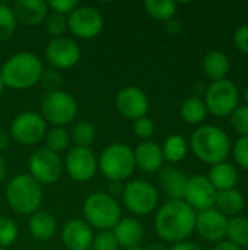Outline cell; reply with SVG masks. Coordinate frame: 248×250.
<instances>
[{
	"label": "cell",
	"mask_w": 248,
	"mask_h": 250,
	"mask_svg": "<svg viewBox=\"0 0 248 250\" xmlns=\"http://www.w3.org/2000/svg\"><path fill=\"white\" fill-rule=\"evenodd\" d=\"M196 215L184 201H168L155 215V230L165 242L174 245L184 242L196 229Z\"/></svg>",
	"instance_id": "cell-1"
},
{
	"label": "cell",
	"mask_w": 248,
	"mask_h": 250,
	"mask_svg": "<svg viewBox=\"0 0 248 250\" xmlns=\"http://www.w3.org/2000/svg\"><path fill=\"white\" fill-rule=\"evenodd\" d=\"M42 70L44 64L37 54L31 51H20L4 62L0 76L6 88L29 89L39 82Z\"/></svg>",
	"instance_id": "cell-2"
},
{
	"label": "cell",
	"mask_w": 248,
	"mask_h": 250,
	"mask_svg": "<svg viewBox=\"0 0 248 250\" xmlns=\"http://www.w3.org/2000/svg\"><path fill=\"white\" fill-rule=\"evenodd\" d=\"M194 155L210 166L224 163L231 152V141L225 130L218 126L206 125L194 130L190 139Z\"/></svg>",
	"instance_id": "cell-3"
},
{
	"label": "cell",
	"mask_w": 248,
	"mask_h": 250,
	"mask_svg": "<svg viewBox=\"0 0 248 250\" xmlns=\"http://www.w3.org/2000/svg\"><path fill=\"white\" fill-rule=\"evenodd\" d=\"M6 201L13 212L32 215L42 201L41 185L29 174H18L6 186Z\"/></svg>",
	"instance_id": "cell-4"
},
{
	"label": "cell",
	"mask_w": 248,
	"mask_h": 250,
	"mask_svg": "<svg viewBox=\"0 0 248 250\" xmlns=\"http://www.w3.org/2000/svg\"><path fill=\"white\" fill-rule=\"evenodd\" d=\"M83 215L91 227H95L99 231L113 230L121 220V208L117 199L111 198L108 193L95 192L85 199Z\"/></svg>",
	"instance_id": "cell-5"
},
{
	"label": "cell",
	"mask_w": 248,
	"mask_h": 250,
	"mask_svg": "<svg viewBox=\"0 0 248 250\" xmlns=\"http://www.w3.org/2000/svg\"><path fill=\"white\" fill-rule=\"evenodd\" d=\"M98 168L110 182L129 179L136 168L133 149L126 144H111L102 151L98 160Z\"/></svg>",
	"instance_id": "cell-6"
},
{
	"label": "cell",
	"mask_w": 248,
	"mask_h": 250,
	"mask_svg": "<svg viewBox=\"0 0 248 250\" xmlns=\"http://www.w3.org/2000/svg\"><path fill=\"white\" fill-rule=\"evenodd\" d=\"M77 114L76 100L66 91L47 92L41 101V116L53 127H63L73 122Z\"/></svg>",
	"instance_id": "cell-7"
},
{
	"label": "cell",
	"mask_w": 248,
	"mask_h": 250,
	"mask_svg": "<svg viewBox=\"0 0 248 250\" xmlns=\"http://www.w3.org/2000/svg\"><path fill=\"white\" fill-rule=\"evenodd\" d=\"M203 103L206 110L213 116L227 117L231 116L232 111L240 105V91L229 79L212 82L205 94Z\"/></svg>",
	"instance_id": "cell-8"
},
{
	"label": "cell",
	"mask_w": 248,
	"mask_h": 250,
	"mask_svg": "<svg viewBox=\"0 0 248 250\" xmlns=\"http://www.w3.org/2000/svg\"><path fill=\"white\" fill-rule=\"evenodd\" d=\"M123 201L126 208L134 215H149L155 211L158 205V190L156 188L143 179L132 180L124 186Z\"/></svg>",
	"instance_id": "cell-9"
},
{
	"label": "cell",
	"mask_w": 248,
	"mask_h": 250,
	"mask_svg": "<svg viewBox=\"0 0 248 250\" xmlns=\"http://www.w3.org/2000/svg\"><path fill=\"white\" fill-rule=\"evenodd\" d=\"M47 123L39 113L23 111L19 113L10 123V136L20 145L32 146L44 141Z\"/></svg>",
	"instance_id": "cell-10"
},
{
	"label": "cell",
	"mask_w": 248,
	"mask_h": 250,
	"mask_svg": "<svg viewBox=\"0 0 248 250\" xmlns=\"http://www.w3.org/2000/svg\"><path fill=\"white\" fill-rule=\"evenodd\" d=\"M29 176L35 179L39 185L56 183L63 173V163L58 154L39 148L29 157Z\"/></svg>",
	"instance_id": "cell-11"
},
{
	"label": "cell",
	"mask_w": 248,
	"mask_h": 250,
	"mask_svg": "<svg viewBox=\"0 0 248 250\" xmlns=\"http://www.w3.org/2000/svg\"><path fill=\"white\" fill-rule=\"evenodd\" d=\"M104 28L102 15L92 6H77L67 16V29L77 38L91 40L101 34Z\"/></svg>",
	"instance_id": "cell-12"
},
{
	"label": "cell",
	"mask_w": 248,
	"mask_h": 250,
	"mask_svg": "<svg viewBox=\"0 0 248 250\" xmlns=\"http://www.w3.org/2000/svg\"><path fill=\"white\" fill-rule=\"evenodd\" d=\"M66 167L67 174L79 183H85L94 179L98 171V160L91 148H72L63 164Z\"/></svg>",
	"instance_id": "cell-13"
},
{
	"label": "cell",
	"mask_w": 248,
	"mask_h": 250,
	"mask_svg": "<svg viewBox=\"0 0 248 250\" xmlns=\"http://www.w3.org/2000/svg\"><path fill=\"white\" fill-rule=\"evenodd\" d=\"M216 189L203 174H194L187 179L183 201L194 211H206L213 208L216 202Z\"/></svg>",
	"instance_id": "cell-14"
},
{
	"label": "cell",
	"mask_w": 248,
	"mask_h": 250,
	"mask_svg": "<svg viewBox=\"0 0 248 250\" xmlns=\"http://www.w3.org/2000/svg\"><path fill=\"white\" fill-rule=\"evenodd\" d=\"M45 59L57 70L70 69L79 62L80 48L72 38H53L45 47Z\"/></svg>",
	"instance_id": "cell-15"
},
{
	"label": "cell",
	"mask_w": 248,
	"mask_h": 250,
	"mask_svg": "<svg viewBox=\"0 0 248 250\" xmlns=\"http://www.w3.org/2000/svg\"><path fill=\"white\" fill-rule=\"evenodd\" d=\"M115 107L118 113L129 120L146 117L149 110V100L146 94L137 86H124L115 97Z\"/></svg>",
	"instance_id": "cell-16"
},
{
	"label": "cell",
	"mask_w": 248,
	"mask_h": 250,
	"mask_svg": "<svg viewBox=\"0 0 248 250\" xmlns=\"http://www.w3.org/2000/svg\"><path fill=\"white\" fill-rule=\"evenodd\" d=\"M228 218L216 208L202 211L196 215V230L208 242H221L227 236Z\"/></svg>",
	"instance_id": "cell-17"
},
{
	"label": "cell",
	"mask_w": 248,
	"mask_h": 250,
	"mask_svg": "<svg viewBox=\"0 0 248 250\" xmlns=\"http://www.w3.org/2000/svg\"><path fill=\"white\" fill-rule=\"evenodd\" d=\"M63 245L69 250H89L92 246L94 233L91 226L83 220H70L61 231Z\"/></svg>",
	"instance_id": "cell-18"
},
{
	"label": "cell",
	"mask_w": 248,
	"mask_h": 250,
	"mask_svg": "<svg viewBox=\"0 0 248 250\" xmlns=\"http://www.w3.org/2000/svg\"><path fill=\"white\" fill-rule=\"evenodd\" d=\"M12 9L16 21L25 26L44 23L48 16V4L44 0H18Z\"/></svg>",
	"instance_id": "cell-19"
},
{
	"label": "cell",
	"mask_w": 248,
	"mask_h": 250,
	"mask_svg": "<svg viewBox=\"0 0 248 250\" xmlns=\"http://www.w3.org/2000/svg\"><path fill=\"white\" fill-rule=\"evenodd\" d=\"M134 154V163L136 167L143 170L145 173H155L159 171L164 166V155L162 149L158 144L152 141H143L140 142L136 149L133 151Z\"/></svg>",
	"instance_id": "cell-20"
},
{
	"label": "cell",
	"mask_w": 248,
	"mask_h": 250,
	"mask_svg": "<svg viewBox=\"0 0 248 250\" xmlns=\"http://www.w3.org/2000/svg\"><path fill=\"white\" fill-rule=\"evenodd\" d=\"M111 231L115 236L118 246L126 250L137 248L142 243L145 234L142 224L136 218H121Z\"/></svg>",
	"instance_id": "cell-21"
},
{
	"label": "cell",
	"mask_w": 248,
	"mask_h": 250,
	"mask_svg": "<svg viewBox=\"0 0 248 250\" xmlns=\"http://www.w3.org/2000/svg\"><path fill=\"white\" fill-rule=\"evenodd\" d=\"M187 179L181 170L174 167H162L159 173V183L170 201H183Z\"/></svg>",
	"instance_id": "cell-22"
},
{
	"label": "cell",
	"mask_w": 248,
	"mask_h": 250,
	"mask_svg": "<svg viewBox=\"0 0 248 250\" xmlns=\"http://www.w3.org/2000/svg\"><path fill=\"white\" fill-rule=\"evenodd\" d=\"M202 67H203L205 75L210 81L218 82V81L227 79V75L229 73V69H231V62H229V57L224 51L213 50V51H209L203 57Z\"/></svg>",
	"instance_id": "cell-23"
},
{
	"label": "cell",
	"mask_w": 248,
	"mask_h": 250,
	"mask_svg": "<svg viewBox=\"0 0 248 250\" xmlns=\"http://www.w3.org/2000/svg\"><path fill=\"white\" fill-rule=\"evenodd\" d=\"M28 229L31 236L35 240L39 242H45L48 239H51L56 231H57V221L56 218L45 211H37L31 215L29 221H28Z\"/></svg>",
	"instance_id": "cell-24"
},
{
	"label": "cell",
	"mask_w": 248,
	"mask_h": 250,
	"mask_svg": "<svg viewBox=\"0 0 248 250\" xmlns=\"http://www.w3.org/2000/svg\"><path fill=\"white\" fill-rule=\"evenodd\" d=\"M208 179L212 183V186L216 189V192L231 190L235 189L238 183V171L232 164L224 161L216 166H212Z\"/></svg>",
	"instance_id": "cell-25"
},
{
	"label": "cell",
	"mask_w": 248,
	"mask_h": 250,
	"mask_svg": "<svg viewBox=\"0 0 248 250\" xmlns=\"http://www.w3.org/2000/svg\"><path fill=\"white\" fill-rule=\"evenodd\" d=\"M215 205L218 207L216 209L219 212H222L225 217L234 218L243 212V209L246 207V199L241 192H238L237 189H231V190L218 192Z\"/></svg>",
	"instance_id": "cell-26"
},
{
	"label": "cell",
	"mask_w": 248,
	"mask_h": 250,
	"mask_svg": "<svg viewBox=\"0 0 248 250\" xmlns=\"http://www.w3.org/2000/svg\"><path fill=\"white\" fill-rule=\"evenodd\" d=\"M228 242H231L232 245L241 248L248 246V218L238 215L234 217L228 221V227H227V236Z\"/></svg>",
	"instance_id": "cell-27"
},
{
	"label": "cell",
	"mask_w": 248,
	"mask_h": 250,
	"mask_svg": "<svg viewBox=\"0 0 248 250\" xmlns=\"http://www.w3.org/2000/svg\"><path fill=\"white\" fill-rule=\"evenodd\" d=\"M164 160L170 163H180L187 155V142L181 135H171L161 146Z\"/></svg>",
	"instance_id": "cell-28"
},
{
	"label": "cell",
	"mask_w": 248,
	"mask_h": 250,
	"mask_svg": "<svg viewBox=\"0 0 248 250\" xmlns=\"http://www.w3.org/2000/svg\"><path fill=\"white\" fill-rule=\"evenodd\" d=\"M143 6L151 18L164 22L172 19L177 12V3L172 0H146Z\"/></svg>",
	"instance_id": "cell-29"
},
{
	"label": "cell",
	"mask_w": 248,
	"mask_h": 250,
	"mask_svg": "<svg viewBox=\"0 0 248 250\" xmlns=\"http://www.w3.org/2000/svg\"><path fill=\"white\" fill-rule=\"evenodd\" d=\"M181 117L186 123L189 125H199L205 120L206 117V105L200 98H187L183 104H181Z\"/></svg>",
	"instance_id": "cell-30"
},
{
	"label": "cell",
	"mask_w": 248,
	"mask_h": 250,
	"mask_svg": "<svg viewBox=\"0 0 248 250\" xmlns=\"http://www.w3.org/2000/svg\"><path fill=\"white\" fill-rule=\"evenodd\" d=\"M70 133L69 130H66L64 127H51L45 132L44 136V142L47 149L58 154V152H64L69 145H70Z\"/></svg>",
	"instance_id": "cell-31"
},
{
	"label": "cell",
	"mask_w": 248,
	"mask_h": 250,
	"mask_svg": "<svg viewBox=\"0 0 248 250\" xmlns=\"http://www.w3.org/2000/svg\"><path fill=\"white\" fill-rule=\"evenodd\" d=\"M95 136H96L95 126L85 120L76 123L72 127V133H70V139L73 141L75 146L79 148H89L95 141Z\"/></svg>",
	"instance_id": "cell-32"
},
{
	"label": "cell",
	"mask_w": 248,
	"mask_h": 250,
	"mask_svg": "<svg viewBox=\"0 0 248 250\" xmlns=\"http://www.w3.org/2000/svg\"><path fill=\"white\" fill-rule=\"evenodd\" d=\"M18 26L13 9L4 3H0V42L12 38Z\"/></svg>",
	"instance_id": "cell-33"
},
{
	"label": "cell",
	"mask_w": 248,
	"mask_h": 250,
	"mask_svg": "<svg viewBox=\"0 0 248 250\" xmlns=\"http://www.w3.org/2000/svg\"><path fill=\"white\" fill-rule=\"evenodd\" d=\"M45 29L53 38H60L67 31V18L60 13L51 12L45 19Z\"/></svg>",
	"instance_id": "cell-34"
},
{
	"label": "cell",
	"mask_w": 248,
	"mask_h": 250,
	"mask_svg": "<svg viewBox=\"0 0 248 250\" xmlns=\"http://www.w3.org/2000/svg\"><path fill=\"white\" fill-rule=\"evenodd\" d=\"M18 239V226L7 217H0V248L10 246Z\"/></svg>",
	"instance_id": "cell-35"
},
{
	"label": "cell",
	"mask_w": 248,
	"mask_h": 250,
	"mask_svg": "<svg viewBox=\"0 0 248 250\" xmlns=\"http://www.w3.org/2000/svg\"><path fill=\"white\" fill-rule=\"evenodd\" d=\"M39 83L47 92L58 91L63 83V76H61L60 70H57L54 67L44 69L41 73V78H39Z\"/></svg>",
	"instance_id": "cell-36"
},
{
	"label": "cell",
	"mask_w": 248,
	"mask_h": 250,
	"mask_svg": "<svg viewBox=\"0 0 248 250\" xmlns=\"http://www.w3.org/2000/svg\"><path fill=\"white\" fill-rule=\"evenodd\" d=\"M118 242L111 230H104L95 234L91 246L92 250H118Z\"/></svg>",
	"instance_id": "cell-37"
},
{
	"label": "cell",
	"mask_w": 248,
	"mask_h": 250,
	"mask_svg": "<svg viewBox=\"0 0 248 250\" xmlns=\"http://www.w3.org/2000/svg\"><path fill=\"white\" fill-rule=\"evenodd\" d=\"M231 117V125L241 136H248V105H238Z\"/></svg>",
	"instance_id": "cell-38"
},
{
	"label": "cell",
	"mask_w": 248,
	"mask_h": 250,
	"mask_svg": "<svg viewBox=\"0 0 248 250\" xmlns=\"http://www.w3.org/2000/svg\"><path fill=\"white\" fill-rule=\"evenodd\" d=\"M234 160L235 163L244 168V170H248V136H241L235 145H234Z\"/></svg>",
	"instance_id": "cell-39"
},
{
	"label": "cell",
	"mask_w": 248,
	"mask_h": 250,
	"mask_svg": "<svg viewBox=\"0 0 248 250\" xmlns=\"http://www.w3.org/2000/svg\"><path fill=\"white\" fill-rule=\"evenodd\" d=\"M133 130H134V135L137 138L149 139L153 135V132H155V125H153V122L149 117H142V119L134 120Z\"/></svg>",
	"instance_id": "cell-40"
},
{
	"label": "cell",
	"mask_w": 248,
	"mask_h": 250,
	"mask_svg": "<svg viewBox=\"0 0 248 250\" xmlns=\"http://www.w3.org/2000/svg\"><path fill=\"white\" fill-rule=\"evenodd\" d=\"M48 9H51L54 13H60V15H69L72 13L77 6V0H51L47 3Z\"/></svg>",
	"instance_id": "cell-41"
},
{
	"label": "cell",
	"mask_w": 248,
	"mask_h": 250,
	"mask_svg": "<svg viewBox=\"0 0 248 250\" xmlns=\"http://www.w3.org/2000/svg\"><path fill=\"white\" fill-rule=\"evenodd\" d=\"M234 44L238 51L248 54V25H241L234 34Z\"/></svg>",
	"instance_id": "cell-42"
},
{
	"label": "cell",
	"mask_w": 248,
	"mask_h": 250,
	"mask_svg": "<svg viewBox=\"0 0 248 250\" xmlns=\"http://www.w3.org/2000/svg\"><path fill=\"white\" fill-rule=\"evenodd\" d=\"M123 190H124V186H123V182H110V189H108V195L111 198H117L120 195H123Z\"/></svg>",
	"instance_id": "cell-43"
},
{
	"label": "cell",
	"mask_w": 248,
	"mask_h": 250,
	"mask_svg": "<svg viewBox=\"0 0 248 250\" xmlns=\"http://www.w3.org/2000/svg\"><path fill=\"white\" fill-rule=\"evenodd\" d=\"M168 250H202L200 246H197L196 243H191V242H180V243H175L171 249Z\"/></svg>",
	"instance_id": "cell-44"
},
{
	"label": "cell",
	"mask_w": 248,
	"mask_h": 250,
	"mask_svg": "<svg viewBox=\"0 0 248 250\" xmlns=\"http://www.w3.org/2000/svg\"><path fill=\"white\" fill-rule=\"evenodd\" d=\"M165 29L171 34V35H177L180 31H181V25L178 21H174V19H170L165 22Z\"/></svg>",
	"instance_id": "cell-45"
},
{
	"label": "cell",
	"mask_w": 248,
	"mask_h": 250,
	"mask_svg": "<svg viewBox=\"0 0 248 250\" xmlns=\"http://www.w3.org/2000/svg\"><path fill=\"white\" fill-rule=\"evenodd\" d=\"M213 250H241L238 246H235V245H232L231 242H228V240H221V242H218L216 243V246L213 248Z\"/></svg>",
	"instance_id": "cell-46"
},
{
	"label": "cell",
	"mask_w": 248,
	"mask_h": 250,
	"mask_svg": "<svg viewBox=\"0 0 248 250\" xmlns=\"http://www.w3.org/2000/svg\"><path fill=\"white\" fill-rule=\"evenodd\" d=\"M9 142H10V138H9V135H7L4 130H1V129H0V152L9 146Z\"/></svg>",
	"instance_id": "cell-47"
},
{
	"label": "cell",
	"mask_w": 248,
	"mask_h": 250,
	"mask_svg": "<svg viewBox=\"0 0 248 250\" xmlns=\"http://www.w3.org/2000/svg\"><path fill=\"white\" fill-rule=\"evenodd\" d=\"M4 174H6V163H4V158L0 154V182L3 180Z\"/></svg>",
	"instance_id": "cell-48"
},
{
	"label": "cell",
	"mask_w": 248,
	"mask_h": 250,
	"mask_svg": "<svg viewBox=\"0 0 248 250\" xmlns=\"http://www.w3.org/2000/svg\"><path fill=\"white\" fill-rule=\"evenodd\" d=\"M146 250H168L164 245L161 243H153V245H149L148 248H145Z\"/></svg>",
	"instance_id": "cell-49"
},
{
	"label": "cell",
	"mask_w": 248,
	"mask_h": 250,
	"mask_svg": "<svg viewBox=\"0 0 248 250\" xmlns=\"http://www.w3.org/2000/svg\"><path fill=\"white\" fill-rule=\"evenodd\" d=\"M4 89H6V86H4V82H3V79H1V76H0V97L3 95Z\"/></svg>",
	"instance_id": "cell-50"
},
{
	"label": "cell",
	"mask_w": 248,
	"mask_h": 250,
	"mask_svg": "<svg viewBox=\"0 0 248 250\" xmlns=\"http://www.w3.org/2000/svg\"><path fill=\"white\" fill-rule=\"evenodd\" d=\"M244 100H246V103H247L248 105V85L246 86V89H244Z\"/></svg>",
	"instance_id": "cell-51"
},
{
	"label": "cell",
	"mask_w": 248,
	"mask_h": 250,
	"mask_svg": "<svg viewBox=\"0 0 248 250\" xmlns=\"http://www.w3.org/2000/svg\"><path fill=\"white\" fill-rule=\"evenodd\" d=\"M127 250H146L145 248H140V246H137V248H133V249H127Z\"/></svg>",
	"instance_id": "cell-52"
},
{
	"label": "cell",
	"mask_w": 248,
	"mask_h": 250,
	"mask_svg": "<svg viewBox=\"0 0 248 250\" xmlns=\"http://www.w3.org/2000/svg\"><path fill=\"white\" fill-rule=\"evenodd\" d=\"M0 250H7V249H4V248H0Z\"/></svg>",
	"instance_id": "cell-53"
},
{
	"label": "cell",
	"mask_w": 248,
	"mask_h": 250,
	"mask_svg": "<svg viewBox=\"0 0 248 250\" xmlns=\"http://www.w3.org/2000/svg\"><path fill=\"white\" fill-rule=\"evenodd\" d=\"M246 250H248V246H246Z\"/></svg>",
	"instance_id": "cell-54"
}]
</instances>
